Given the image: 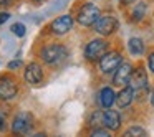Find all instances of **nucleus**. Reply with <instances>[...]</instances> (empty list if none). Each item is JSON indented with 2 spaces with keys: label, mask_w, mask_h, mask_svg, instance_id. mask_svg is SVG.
Instances as JSON below:
<instances>
[{
  "label": "nucleus",
  "mask_w": 154,
  "mask_h": 137,
  "mask_svg": "<svg viewBox=\"0 0 154 137\" xmlns=\"http://www.w3.org/2000/svg\"><path fill=\"white\" fill-rule=\"evenodd\" d=\"M100 8L94 4H85L78 12V23L83 27H93L94 22L100 18Z\"/></svg>",
  "instance_id": "nucleus-1"
},
{
  "label": "nucleus",
  "mask_w": 154,
  "mask_h": 137,
  "mask_svg": "<svg viewBox=\"0 0 154 137\" xmlns=\"http://www.w3.org/2000/svg\"><path fill=\"white\" fill-rule=\"evenodd\" d=\"M33 126V117L28 112H20L12 122V130L15 134H27Z\"/></svg>",
  "instance_id": "nucleus-6"
},
{
  "label": "nucleus",
  "mask_w": 154,
  "mask_h": 137,
  "mask_svg": "<svg viewBox=\"0 0 154 137\" xmlns=\"http://www.w3.org/2000/svg\"><path fill=\"white\" fill-rule=\"evenodd\" d=\"M151 104L154 106V89H152V94H151Z\"/></svg>",
  "instance_id": "nucleus-25"
},
{
  "label": "nucleus",
  "mask_w": 154,
  "mask_h": 137,
  "mask_svg": "<svg viewBox=\"0 0 154 137\" xmlns=\"http://www.w3.org/2000/svg\"><path fill=\"white\" fill-rule=\"evenodd\" d=\"M108 50V41L101 40V38H96V40H91L90 43L85 48V58L88 61H96L106 53Z\"/></svg>",
  "instance_id": "nucleus-4"
},
{
  "label": "nucleus",
  "mask_w": 154,
  "mask_h": 137,
  "mask_svg": "<svg viewBox=\"0 0 154 137\" xmlns=\"http://www.w3.org/2000/svg\"><path fill=\"white\" fill-rule=\"evenodd\" d=\"M65 56H66V50L61 45H48L42 50V58L47 64H58L65 60Z\"/></svg>",
  "instance_id": "nucleus-3"
},
{
  "label": "nucleus",
  "mask_w": 154,
  "mask_h": 137,
  "mask_svg": "<svg viewBox=\"0 0 154 137\" xmlns=\"http://www.w3.org/2000/svg\"><path fill=\"white\" fill-rule=\"evenodd\" d=\"M147 66H149V70L154 73V51L149 55V58H147Z\"/></svg>",
  "instance_id": "nucleus-22"
},
{
  "label": "nucleus",
  "mask_w": 154,
  "mask_h": 137,
  "mask_svg": "<svg viewBox=\"0 0 154 137\" xmlns=\"http://www.w3.org/2000/svg\"><path fill=\"white\" fill-rule=\"evenodd\" d=\"M103 126L106 127L108 130H118L121 127L119 112H116V111H113V109L108 107V109L103 112Z\"/></svg>",
  "instance_id": "nucleus-11"
},
{
  "label": "nucleus",
  "mask_w": 154,
  "mask_h": 137,
  "mask_svg": "<svg viewBox=\"0 0 154 137\" xmlns=\"http://www.w3.org/2000/svg\"><path fill=\"white\" fill-rule=\"evenodd\" d=\"M17 84L15 79L10 76H2L0 78V99H14L17 96Z\"/></svg>",
  "instance_id": "nucleus-7"
},
{
  "label": "nucleus",
  "mask_w": 154,
  "mask_h": 137,
  "mask_svg": "<svg viewBox=\"0 0 154 137\" xmlns=\"http://www.w3.org/2000/svg\"><path fill=\"white\" fill-rule=\"evenodd\" d=\"M8 17H10V15H8L7 12H2V13H0V25L5 23V22L8 20Z\"/></svg>",
  "instance_id": "nucleus-23"
},
{
  "label": "nucleus",
  "mask_w": 154,
  "mask_h": 137,
  "mask_svg": "<svg viewBox=\"0 0 154 137\" xmlns=\"http://www.w3.org/2000/svg\"><path fill=\"white\" fill-rule=\"evenodd\" d=\"M35 2H40V0H35Z\"/></svg>",
  "instance_id": "nucleus-27"
},
{
  "label": "nucleus",
  "mask_w": 154,
  "mask_h": 137,
  "mask_svg": "<svg viewBox=\"0 0 154 137\" xmlns=\"http://www.w3.org/2000/svg\"><path fill=\"white\" fill-rule=\"evenodd\" d=\"M114 99H116V94H114V91L111 89V88H103V89L100 91V104L104 109L113 106Z\"/></svg>",
  "instance_id": "nucleus-14"
},
{
  "label": "nucleus",
  "mask_w": 154,
  "mask_h": 137,
  "mask_svg": "<svg viewBox=\"0 0 154 137\" xmlns=\"http://www.w3.org/2000/svg\"><path fill=\"white\" fill-rule=\"evenodd\" d=\"M94 31L100 33L101 37H108V35L114 33L118 30V20L113 15H100L96 22H94Z\"/></svg>",
  "instance_id": "nucleus-2"
},
{
  "label": "nucleus",
  "mask_w": 154,
  "mask_h": 137,
  "mask_svg": "<svg viewBox=\"0 0 154 137\" xmlns=\"http://www.w3.org/2000/svg\"><path fill=\"white\" fill-rule=\"evenodd\" d=\"M121 61H123V56H121V53H118V51L104 53L103 56L100 58V70H101V73H104V74L113 73V71L121 64Z\"/></svg>",
  "instance_id": "nucleus-5"
},
{
  "label": "nucleus",
  "mask_w": 154,
  "mask_h": 137,
  "mask_svg": "<svg viewBox=\"0 0 154 137\" xmlns=\"http://www.w3.org/2000/svg\"><path fill=\"white\" fill-rule=\"evenodd\" d=\"M131 73H133V66H131V63H128V61H121V64L114 70L113 83L116 84V86H126L128 81H129Z\"/></svg>",
  "instance_id": "nucleus-8"
},
{
  "label": "nucleus",
  "mask_w": 154,
  "mask_h": 137,
  "mask_svg": "<svg viewBox=\"0 0 154 137\" xmlns=\"http://www.w3.org/2000/svg\"><path fill=\"white\" fill-rule=\"evenodd\" d=\"M128 86H131L134 91L137 89H146L147 86V74L144 71V68H137V70H133L129 76V81H128Z\"/></svg>",
  "instance_id": "nucleus-9"
},
{
  "label": "nucleus",
  "mask_w": 154,
  "mask_h": 137,
  "mask_svg": "<svg viewBox=\"0 0 154 137\" xmlns=\"http://www.w3.org/2000/svg\"><path fill=\"white\" fill-rule=\"evenodd\" d=\"M73 27V18L70 15H61V17L55 18L53 23H51V31L55 35H65L71 30Z\"/></svg>",
  "instance_id": "nucleus-10"
},
{
  "label": "nucleus",
  "mask_w": 154,
  "mask_h": 137,
  "mask_svg": "<svg viewBox=\"0 0 154 137\" xmlns=\"http://www.w3.org/2000/svg\"><path fill=\"white\" fill-rule=\"evenodd\" d=\"M25 79L30 84H38L43 79V71H42V68L37 63H30L27 66V70H25Z\"/></svg>",
  "instance_id": "nucleus-12"
},
{
  "label": "nucleus",
  "mask_w": 154,
  "mask_h": 137,
  "mask_svg": "<svg viewBox=\"0 0 154 137\" xmlns=\"http://www.w3.org/2000/svg\"><path fill=\"white\" fill-rule=\"evenodd\" d=\"M5 129V116L2 112H0V130Z\"/></svg>",
  "instance_id": "nucleus-24"
},
{
  "label": "nucleus",
  "mask_w": 154,
  "mask_h": 137,
  "mask_svg": "<svg viewBox=\"0 0 154 137\" xmlns=\"http://www.w3.org/2000/svg\"><path fill=\"white\" fill-rule=\"evenodd\" d=\"M91 136L93 137H109V132H108V129H101V127H96V129L91 130Z\"/></svg>",
  "instance_id": "nucleus-20"
},
{
  "label": "nucleus",
  "mask_w": 154,
  "mask_h": 137,
  "mask_svg": "<svg viewBox=\"0 0 154 137\" xmlns=\"http://www.w3.org/2000/svg\"><path fill=\"white\" fill-rule=\"evenodd\" d=\"M128 50L133 56H141L144 53V43L141 38H131L128 41Z\"/></svg>",
  "instance_id": "nucleus-15"
},
{
  "label": "nucleus",
  "mask_w": 154,
  "mask_h": 137,
  "mask_svg": "<svg viewBox=\"0 0 154 137\" xmlns=\"http://www.w3.org/2000/svg\"><path fill=\"white\" fill-rule=\"evenodd\" d=\"M100 124H103V112H100V111H96V112H93V116L90 117V126H100Z\"/></svg>",
  "instance_id": "nucleus-19"
},
{
  "label": "nucleus",
  "mask_w": 154,
  "mask_h": 137,
  "mask_svg": "<svg viewBox=\"0 0 154 137\" xmlns=\"http://www.w3.org/2000/svg\"><path fill=\"white\" fill-rule=\"evenodd\" d=\"M144 136H147V132L139 126H133L124 132V137H144Z\"/></svg>",
  "instance_id": "nucleus-16"
},
{
  "label": "nucleus",
  "mask_w": 154,
  "mask_h": 137,
  "mask_svg": "<svg viewBox=\"0 0 154 137\" xmlns=\"http://www.w3.org/2000/svg\"><path fill=\"white\" fill-rule=\"evenodd\" d=\"M22 66H23V61H20V60H15L8 63V70H17V68H22Z\"/></svg>",
  "instance_id": "nucleus-21"
},
{
  "label": "nucleus",
  "mask_w": 154,
  "mask_h": 137,
  "mask_svg": "<svg viewBox=\"0 0 154 137\" xmlns=\"http://www.w3.org/2000/svg\"><path fill=\"white\" fill-rule=\"evenodd\" d=\"M123 4H131V2H134V0H121Z\"/></svg>",
  "instance_id": "nucleus-26"
},
{
  "label": "nucleus",
  "mask_w": 154,
  "mask_h": 137,
  "mask_svg": "<svg viewBox=\"0 0 154 137\" xmlns=\"http://www.w3.org/2000/svg\"><path fill=\"white\" fill-rule=\"evenodd\" d=\"M144 13H146V4H143V2L136 4V7L133 8V18L136 22H139V20H143Z\"/></svg>",
  "instance_id": "nucleus-17"
},
{
  "label": "nucleus",
  "mask_w": 154,
  "mask_h": 137,
  "mask_svg": "<svg viewBox=\"0 0 154 137\" xmlns=\"http://www.w3.org/2000/svg\"><path fill=\"white\" fill-rule=\"evenodd\" d=\"M10 30H12V33L17 35V37H25V33H27V28H25L23 23H14Z\"/></svg>",
  "instance_id": "nucleus-18"
},
{
  "label": "nucleus",
  "mask_w": 154,
  "mask_h": 137,
  "mask_svg": "<svg viewBox=\"0 0 154 137\" xmlns=\"http://www.w3.org/2000/svg\"><path fill=\"white\" fill-rule=\"evenodd\" d=\"M133 101H134V89L131 86H126L118 93L114 103L118 104V107H128Z\"/></svg>",
  "instance_id": "nucleus-13"
}]
</instances>
